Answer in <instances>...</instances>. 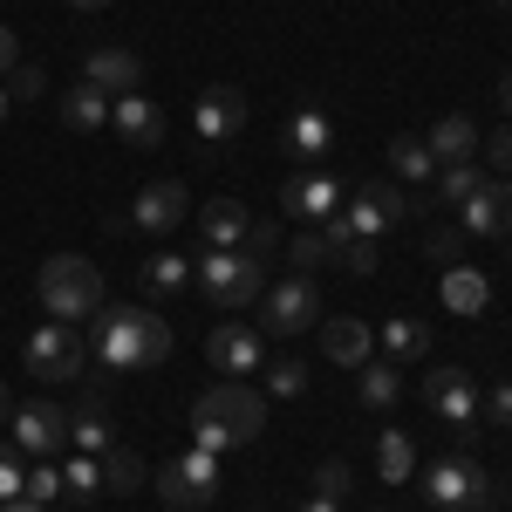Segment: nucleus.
Returning <instances> with one entry per match:
<instances>
[{
    "label": "nucleus",
    "instance_id": "nucleus-3",
    "mask_svg": "<svg viewBox=\"0 0 512 512\" xmlns=\"http://www.w3.org/2000/svg\"><path fill=\"white\" fill-rule=\"evenodd\" d=\"M41 308L48 321H89L103 308V274H96V260H82V253H55V260H41Z\"/></svg>",
    "mask_w": 512,
    "mask_h": 512
},
{
    "label": "nucleus",
    "instance_id": "nucleus-28",
    "mask_svg": "<svg viewBox=\"0 0 512 512\" xmlns=\"http://www.w3.org/2000/svg\"><path fill=\"white\" fill-rule=\"evenodd\" d=\"M144 287H151V294H185V287H192V260L171 253V246H158V253L144 260Z\"/></svg>",
    "mask_w": 512,
    "mask_h": 512
},
{
    "label": "nucleus",
    "instance_id": "nucleus-47",
    "mask_svg": "<svg viewBox=\"0 0 512 512\" xmlns=\"http://www.w3.org/2000/svg\"><path fill=\"white\" fill-rule=\"evenodd\" d=\"M499 110H506V123H512V76H499Z\"/></svg>",
    "mask_w": 512,
    "mask_h": 512
},
{
    "label": "nucleus",
    "instance_id": "nucleus-6",
    "mask_svg": "<svg viewBox=\"0 0 512 512\" xmlns=\"http://www.w3.org/2000/svg\"><path fill=\"white\" fill-rule=\"evenodd\" d=\"M478 383L472 369H458V362H437V369H424V403L437 410V424H451L458 437H478L485 431V410H478Z\"/></svg>",
    "mask_w": 512,
    "mask_h": 512
},
{
    "label": "nucleus",
    "instance_id": "nucleus-9",
    "mask_svg": "<svg viewBox=\"0 0 512 512\" xmlns=\"http://www.w3.org/2000/svg\"><path fill=\"white\" fill-rule=\"evenodd\" d=\"M158 492H164V506H178V512L212 506V499H219V458L198 451V444H192V451H178V458H164Z\"/></svg>",
    "mask_w": 512,
    "mask_h": 512
},
{
    "label": "nucleus",
    "instance_id": "nucleus-43",
    "mask_svg": "<svg viewBox=\"0 0 512 512\" xmlns=\"http://www.w3.org/2000/svg\"><path fill=\"white\" fill-rule=\"evenodd\" d=\"M349 485H355V472L342 465V458H328V465L315 472V492H321V499H349Z\"/></svg>",
    "mask_w": 512,
    "mask_h": 512
},
{
    "label": "nucleus",
    "instance_id": "nucleus-13",
    "mask_svg": "<svg viewBox=\"0 0 512 512\" xmlns=\"http://www.w3.org/2000/svg\"><path fill=\"white\" fill-rule=\"evenodd\" d=\"M458 226L472 239H512V178H499V185L485 178V185L458 205Z\"/></svg>",
    "mask_w": 512,
    "mask_h": 512
},
{
    "label": "nucleus",
    "instance_id": "nucleus-31",
    "mask_svg": "<svg viewBox=\"0 0 512 512\" xmlns=\"http://www.w3.org/2000/svg\"><path fill=\"white\" fill-rule=\"evenodd\" d=\"M144 458H137V451H123V444H110V458H103V492H137V485H144Z\"/></svg>",
    "mask_w": 512,
    "mask_h": 512
},
{
    "label": "nucleus",
    "instance_id": "nucleus-49",
    "mask_svg": "<svg viewBox=\"0 0 512 512\" xmlns=\"http://www.w3.org/2000/svg\"><path fill=\"white\" fill-rule=\"evenodd\" d=\"M7 417H14V396H7V383H0V424H7Z\"/></svg>",
    "mask_w": 512,
    "mask_h": 512
},
{
    "label": "nucleus",
    "instance_id": "nucleus-41",
    "mask_svg": "<svg viewBox=\"0 0 512 512\" xmlns=\"http://www.w3.org/2000/svg\"><path fill=\"white\" fill-rule=\"evenodd\" d=\"M21 485H28V472H21V451H14V437H7V444H0V506L21 499Z\"/></svg>",
    "mask_w": 512,
    "mask_h": 512
},
{
    "label": "nucleus",
    "instance_id": "nucleus-30",
    "mask_svg": "<svg viewBox=\"0 0 512 512\" xmlns=\"http://www.w3.org/2000/svg\"><path fill=\"white\" fill-rule=\"evenodd\" d=\"M376 472H383V485H403V478L417 472V451H410V437H403V431L376 437Z\"/></svg>",
    "mask_w": 512,
    "mask_h": 512
},
{
    "label": "nucleus",
    "instance_id": "nucleus-23",
    "mask_svg": "<svg viewBox=\"0 0 512 512\" xmlns=\"http://www.w3.org/2000/svg\"><path fill=\"white\" fill-rule=\"evenodd\" d=\"M246 226H253V212L239 205V198H212V205H198V233H205V246H239L246 239Z\"/></svg>",
    "mask_w": 512,
    "mask_h": 512
},
{
    "label": "nucleus",
    "instance_id": "nucleus-18",
    "mask_svg": "<svg viewBox=\"0 0 512 512\" xmlns=\"http://www.w3.org/2000/svg\"><path fill=\"white\" fill-rule=\"evenodd\" d=\"M110 123H117V137L130 151H158L164 144V110L151 96H117V103H110Z\"/></svg>",
    "mask_w": 512,
    "mask_h": 512
},
{
    "label": "nucleus",
    "instance_id": "nucleus-33",
    "mask_svg": "<svg viewBox=\"0 0 512 512\" xmlns=\"http://www.w3.org/2000/svg\"><path fill=\"white\" fill-rule=\"evenodd\" d=\"M478 185H485L478 158H472V164H444V171H437V192H431V198H437V205H465Z\"/></svg>",
    "mask_w": 512,
    "mask_h": 512
},
{
    "label": "nucleus",
    "instance_id": "nucleus-52",
    "mask_svg": "<svg viewBox=\"0 0 512 512\" xmlns=\"http://www.w3.org/2000/svg\"><path fill=\"white\" fill-rule=\"evenodd\" d=\"M492 7H512V0H492Z\"/></svg>",
    "mask_w": 512,
    "mask_h": 512
},
{
    "label": "nucleus",
    "instance_id": "nucleus-12",
    "mask_svg": "<svg viewBox=\"0 0 512 512\" xmlns=\"http://www.w3.org/2000/svg\"><path fill=\"white\" fill-rule=\"evenodd\" d=\"M7 437H14V451H28V458H55V451L69 444V417H62L55 403H14Z\"/></svg>",
    "mask_w": 512,
    "mask_h": 512
},
{
    "label": "nucleus",
    "instance_id": "nucleus-16",
    "mask_svg": "<svg viewBox=\"0 0 512 512\" xmlns=\"http://www.w3.org/2000/svg\"><path fill=\"white\" fill-rule=\"evenodd\" d=\"M280 205H287L294 219H315V226H321V219L342 212V185H335L328 171H294V178L280 185Z\"/></svg>",
    "mask_w": 512,
    "mask_h": 512
},
{
    "label": "nucleus",
    "instance_id": "nucleus-26",
    "mask_svg": "<svg viewBox=\"0 0 512 512\" xmlns=\"http://www.w3.org/2000/svg\"><path fill=\"white\" fill-rule=\"evenodd\" d=\"M69 444L89 451V458H110V417H103V403H96V396L69 417Z\"/></svg>",
    "mask_w": 512,
    "mask_h": 512
},
{
    "label": "nucleus",
    "instance_id": "nucleus-4",
    "mask_svg": "<svg viewBox=\"0 0 512 512\" xmlns=\"http://www.w3.org/2000/svg\"><path fill=\"white\" fill-rule=\"evenodd\" d=\"M424 499H431V512H485L499 506V478L485 472L472 451H451L424 472Z\"/></svg>",
    "mask_w": 512,
    "mask_h": 512
},
{
    "label": "nucleus",
    "instance_id": "nucleus-48",
    "mask_svg": "<svg viewBox=\"0 0 512 512\" xmlns=\"http://www.w3.org/2000/svg\"><path fill=\"white\" fill-rule=\"evenodd\" d=\"M0 512H48V506H35V499H7Z\"/></svg>",
    "mask_w": 512,
    "mask_h": 512
},
{
    "label": "nucleus",
    "instance_id": "nucleus-29",
    "mask_svg": "<svg viewBox=\"0 0 512 512\" xmlns=\"http://www.w3.org/2000/svg\"><path fill=\"white\" fill-rule=\"evenodd\" d=\"M62 499H76V506L103 499V458H89V451L62 458Z\"/></svg>",
    "mask_w": 512,
    "mask_h": 512
},
{
    "label": "nucleus",
    "instance_id": "nucleus-2",
    "mask_svg": "<svg viewBox=\"0 0 512 512\" xmlns=\"http://www.w3.org/2000/svg\"><path fill=\"white\" fill-rule=\"evenodd\" d=\"M267 431V396L246 390V383H212V390L192 403V444L198 451H239Z\"/></svg>",
    "mask_w": 512,
    "mask_h": 512
},
{
    "label": "nucleus",
    "instance_id": "nucleus-5",
    "mask_svg": "<svg viewBox=\"0 0 512 512\" xmlns=\"http://www.w3.org/2000/svg\"><path fill=\"white\" fill-rule=\"evenodd\" d=\"M192 280L205 287V301L212 308H253L260 294H267V267L260 260H246L239 246H205V260H192Z\"/></svg>",
    "mask_w": 512,
    "mask_h": 512
},
{
    "label": "nucleus",
    "instance_id": "nucleus-14",
    "mask_svg": "<svg viewBox=\"0 0 512 512\" xmlns=\"http://www.w3.org/2000/svg\"><path fill=\"white\" fill-rule=\"evenodd\" d=\"M185 212H192V198L178 178H158V185H144L137 205H130V233H171V226H185Z\"/></svg>",
    "mask_w": 512,
    "mask_h": 512
},
{
    "label": "nucleus",
    "instance_id": "nucleus-27",
    "mask_svg": "<svg viewBox=\"0 0 512 512\" xmlns=\"http://www.w3.org/2000/svg\"><path fill=\"white\" fill-rule=\"evenodd\" d=\"M355 396L369 403V410H390L396 396H403V376H396V362H362V376H355Z\"/></svg>",
    "mask_w": 512,
    "mask_h": 512
},
{
    "label": "nucleus",
    "instance_id": "nucleus-38",
    "mask_svg": "<svg viewBox=\"0 0 512 512\" xmlns=\"http://www.w3.org/2000/svg\"><path fill=\"white\" fill-rule=\"evenodd\" d=\"M280 246H287V239H280V226H267V219H253V226H246V239H239V253H246V260H260V267L274 260Z\"/></svg>",
    "mask_w": 512,
    "mask_h": 512
},
{
    "label": "nucleus",
    "instance_id": "nucleus-15",
    "mask_svg": "<svg viewBox=\"0 0 512 512\" xmlns=\"http://www.w3.org/2000/svg\"><path fill=\"white\" fill-rule=\"evenodd\" d=\"M192 130H198V144L239 137V130H246V96H239L233 82H212V89L198 96V110H192Z\"/></svg>",
    "mask_w": 512,
    "mask_h": 512
},
{
    "label": "nucleus",
    "instance_id": "nucleus-44",
    "mask_svg": "<svg viewBox=\"0 0 512 512\" xmlns=\"http://www.w3.org/2000/svg\"><path fill=\"white\" fill-rule=\"evenodd\" d=\"M478 151L492 158V171H506V178H512V123H499V130H492V144H478Z\"/></svg>",
    "mask_w": 512,
    "mask_h": 512
},
{
    "label": "nucleus",
    "instance_id": "nucleus-25",
    "mask_svg": "<svg viewBox=\"0 0 512 512\" xmlns=\"http://www.w3.org/2000/svg\"><path fill=\"white\" fill-rule=\"evenodd\" d=\"M431 355V328L417 315H390L383 321V362H424Z\"/></svg>",
    "mask_w": 512,
    "mask_h": 512
},
{
    "label": "nucleus",
    "instance_id": "nucleus-45",
    "mask_svg": "<svg viewBox=\"0 0 512 512\" xmlns=\"http://www.w3.org/2000/svg\"><path fill=\"white\" fill-rule=\"evenodd\" d=\"M21 69V48H14V28H0V76H14Z\"/></svg>",
    "mask_w": 512,
    "mask_h": 512
},
{
    "label": "nucleus",
    "instance_id": "nucleus-11",
    "mask_svg": "<svg viewBox=\"0 0 512 512\" xmlns=\"http://www.w3.org/2000/svg\"><path fill=\"white\" fill-rule=\"evenodd\" d=\"M349 233H362V239H376V233H390L396 219H410V192L403 185H383V178H369V185H355V198H349Z\"/></svg>",
    "mask_w": 512,
    "mask_h": 512
},
{
    "label": "nucleus",
    "instance_id": "nucleus-37",
    "mask_svg": "<svg viewBox=\"0 0 512 512\" xmlns=\"http://www.w3.org/2000/svg\"><path fill=\"white\" fill-rule=\"evenodd\" d=\"M21 499H35V506H55V499H62V465H55V458H41L35 472H28V485H21Z\"/></svg>",
    "mask_w": 512,
    "mask_h": 512
},
{
    "label": "nucleus",
    "instance_id": "nucleus-7",
    "mask_svg": "<svg viewBox=\"0 0 512 512\" xmlns=\"http://www.w3.org/2000/svg\"><path fill=\"white\" fill-rule=\"evenodd\" d=\"M21 355H28V376H41V383H69V376H82V362H89V342H82L69 321H41L35 335L21 342Z\"/></svg>",
    "mask_w": 512,
    "mask_h": 512
},
{
    "label": "nucleus",
    "instance_id": "nucleus-32",
    "mask_svg": "<svg viewBox=\"0 0 512 512\" xmlns=\"http://www.w3.org/2000/svg\"><path fill=\"white\" fill-rule=\"evenodd\" d=\"M308 383H315V369H308V362H294V355H280L274 369H267V390H260V396L294 403V396H308Z\"/></svg>",
    "mask_w": 512,
    "mask_h": 512
},
{
    "label": "nucleus",
    "instance_id": "nucleus-19",
    "mask_svg": "<svg viewBox=\"0 0 512 512\" xmlns=\"http://www.w3.org/2000/svg\"><path fill=\"white\" fill-rule=\"evenodd\" d=\"M280 144H287V158L321 164V158H328V144H335V123H328V110L301 103V110L287 117V130H280Z\"/></svg>",
    "mask_w": 512,
    "mask_h": 512
},
{
    "label": "nucleus",
    "instance_id": "nucleus-53",
    "mask_svg": "<svg viewBox=\"0 0 512 512\" xmlns=\"http://www.w3.org/2000/svg\"><path fill=\"white\" fill-rule=\"evenodd\" d=\"M253 512H260V506H253Z\"/></svg>",
    "mask_w": 512,
    "mask_h": 512
},
{
    "label": "nucleus",
    "instance_id": "nucleus-40",
    "mask_svg": "<svg viewBox=\"0 0 512 512\" xmlns=\"http://www.w3.org/2000/svg\"><path fill=\"white\" fill-rule=\"evenodd\" d=\"M478 410H485L492 431H512V383H492V390L478 396Z\"/></svg>",
    "mask_w": 512,
    "mask_h": 512
},
{
    "label": "nucleus",
    "instance_id": "nucleus-42",
    "mask_svg": "<svg viewBox=\"0 0 512 512\" xmlns=\"http://www.w3.org/2000/svg\"><path fill=\"white\" fill-rule=\"evenodd\" d=\"M7 96H14V103H41V96H48V76H41L35 62H21L14 82H7Z\"/></svg>",
    "mask_w": 512,
    "mask_h": 512
},
{
    "label": "nucleus",
    "instance_id": "nucleus-17",
    "mask_svg": "<svg viewBox=\"0 0 512 512\" xmlns=\"http://www.w3.org/2000/svg\"><path fill=\"white\" fill-rule=\"evenodd\" d=\"M82 82H96L103 96H137L144 62H137L130 48H89V55H82Z\"/></svg>",
    "mask_w": 512,
    "mask_h": 512
},
{
    "label": "nucleus",
    "instance_id": "nucleus-34",
    "mask_svg": "<svg viewBox=\"0 0 512 512\" xmlns=\"http://www.w3.org/2000/svg\"><path fill=\"white\" fill-rule=\"evenodd\" d=\"M390 171H396V178H437L424 137H390Z\"/></svg>",
    "mask_w": 512,
    "mask_h": 512
},
{
    "label": "nucleus",
    "instance_id": "nucleus-46",
    "mask_svg": "<svg viewBox=\"0 0 512 512\" xmlns=\"http://www.w3.org/2000/svg\"><path fill=\"white\" fill-rule=\"evenodd\" d=\"M301 512H342V499H321V492H315V499H308Z\"/></svg>",
    "mask_w": 512,
    "mask_h": 512
},
{
    "label": "nucleus",
    "instance_id": "nucleus-8",
    "mask_svg": "<svg viewBox=\"0 0 512 512\" xmlns=\"http://www.w3.org/2000/svg\"><path fill=\"white\" fill-rule=\"evenodd\" d=\"M315 315H321L315 274H287L260 294V335H301V328H315Z\"/></svg>",
    "mask_w": 512,
    "mask_h": 512
},
{
    "label": "nucleus",
    "instance_id": "nucleus-20",
    "mask_svg": "<svg viewBox=\"0 0 512 512\" xmlns=\"http://www.w3.org/2000/svg\"><path fill=\"white\" fill-rule=\"evenodd\" d=\"M110 103H117V96H103L96 82H69V89L55 96V117L69 123L76 137H96V130L110 123Z\"/></svg>",
    "mask_w": 512,
    "mask_h": 512
},
{
    "label": "nucleus",
    "instance_id": "nucleus-39",
    "mask_svg": "<svg viewBox=\"0 0 512 512\" xmlns=\"http://www.w3.org/2000/svg\"><path fill=\"white\" fill-rule=\"evenodd\" d=\"M335 260H342L349 274H376V239L349 233V239H342V246H335Z\"/></svg>",
    "mask_w": 512,
    "mask_h": 512
},
{
    "label": "nucleus",
    "instance_id": "nucleus-10",
    "mask_svg": "<svg viewBox=\"0 0 512 512\" xmlns=\"http://www.w3.org/2000/svg\"><path fill=\"white\" fill-rule=\"evenodd\" d=\"M205 362L239 383V376H253V369H267V335L260 328H246V321H219L212 335H205Z\"/></svg>",
    "mask_w": 512,
    "mask_h": 512
},
{
    "label": "nucleus",
    "instance_id": "nucleus-51",
    "mask_svg": "<svg viewBox=\"0 0 512 512\" xmlns=\"http://www.w3.org/2000/svg\"><path fill=\"white\" fill-rule=\"evenodd\" d=\"M7 110H14V96H7V89H0V117H7Z\"/></svg>",
    "mask_w": 512,
    "mask_h": 512
},
{
    "label": "nucleus",
    "instance_id": "nucleus-24",
    "mask_svg": "<svg viewBox=\"0 0 512 512\" xmlns=\"http://www.w3.org/2000/svg\"><path fill=\"white\" fill-rule=\"evenodd\" d=\"M437 294H444V308H451V315H485V308H492L485 274H478V267H465V260H458V267H444Z\"/></svg>",
    "mask_w": 512,
    "mask_h": 512
},
{
    "label": "nucleus",
    "instance_id": "nucleus-22",
    "mask_svg": "<svg viewBox=\"0 0 512 512\" xmlns=\"http://www.w3.org/2000/svg\"><path fill=\"white\" fill-rule=\"evenodd\" d=\"M478 144H485V137H478V123H472V117H437V123H431V137H424V151H431L437 171H444V164H472V158H478Z\"/></svg>",
    "mask_w": 512,
    "mask_h": 512
},
{
    "label": "nucleus",
    "instance_id": "nucleus-35",
    "mask_svg": "<svg viewBox=\"0 0 512 512\" xmlns=\"http://www.w3.org/2000/svg\"><path fill=\"white\" fill-rule=\"evenodd\" d=\"M465 226H444V219H437L431 233H424V260H437V267H458V260H465Z\"/></svg>",
    "mask_w": 512,
    "mask_h": 512
},
{
    "label": "nucleus",
    "instance_id": "nucleus-50",
    "mask_svg": "<svg viewBox=\"0 0 512 512\" xmlns=\"http://www.w3.org/2000/svg\"><path fill=\"white\" fill-rule=\"evenodd\" d=\"M69 7H76V14H96V7H110V0H69Z\"/></svg>",
    "mask_w": 512,
    "mask_h": 512
},
{
    "label": "nucleus",
    "instance_id": "nucleus-21",
    "mask_svg": "<svg viewBox=\"0 0 512 512\" xmlns=\"http://www.w3.org/2000/svg\"><path fill=\"white\" fill-rule=\"evenodd\" d=\"M321 355H328V362H342V369H362V362L376 355V328H369V321H355V315H335L328 328H321Z\"/></svg>",
    "mask_w": 512,
    "mask_h": 512
},
{
    "label": "nucleus",
    "instance_id": "nucleus-36",
    "mask_svg": "<svg viewBox=\"0 0 512 512\" xmlns=\"http://www.w3.org/2000/svg\"><path fill=\"white\" fill-rule=\"evenodd\" d=\"M287 260H294V274H321L335 253H328V239H321V226L315 233H301V239H287Z\"/></svg>",
    "mask_w": 512,
    "mask_h": 512
},
{
    "label": "nucleus",
    "instance_id": "nucleus-1",
    "mask_svg": "<svg viewBox=\"0 0 512 512\" xmlns=\"http://www.w3.org/2000/svg\"><path fill=\"white\" fill-rule=\"evenodd\" d=\"M89 355L110 376H137V369H158L171 355V328L151 308H96L89 315Z\"/></svg>",
    "mask_w": 512,
    "mask_h": 512
}]
</instances>
